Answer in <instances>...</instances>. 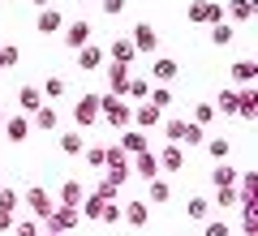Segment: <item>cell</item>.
<instances>
[{
  "label": "cell",
  "mask_w": 258,
  "mask_h": 236,
  "mask_svg": "<svg viewBox=\"0 0 258 236\" xmlns=\"http://www.w3.org/2000/svg\"><path fill=\"white\" fill-rule=\"evenodd\" d=\"M99 120H103L108 129H129V120H134V103H129L125 95L103 91V95H99Z\"/></svg>",
  "instance_id": "6da1fadb"
},
{
  "label": "cell",
  "mask_w": 258,
  "mask_h": 236,
  "mask_svg": "<svg viewBox=\"0 0 258 236\" xmlns=\"http://www.w3.org/2000/svg\"><path fill=\"white\" fill-rule=\"evenodd\" d=\"M39 223H43L47 227V232H74V227L78 223H82V210H78V206H60V202H56V206H52V215H47V219H39Z\"/></svg>",
  "instance_id": "7a4b0ae2"
},
{
  "label": "cell",
  "mask_w": 258,
  "mask_h": 236,
  "mask_svg": "<svg viewBox=\"0 0 258 236\" xmlns=\"http://www.w3.org/2000/svg\"><path fill=\"white\" fill-rule=\"evenodd\" d=\"M91 125H99V95H82V99L74 103V129H91Z\"/></svg>",
  "instance_id": "3957f363"
},
{
  "label": "cell",
  "mask_w": 258,
  "mask_h": 236,
  "mask_svg": "<svg viewBox=\"0 0 258 236\" xmlns=\"http://www.w3.org/2000/svg\"><path fill=\"white\" fill-rule=\"evenodd\" d=\"M22 202L30 206V215H35V219H47V215H52V206H56V198L43 189V185H30V189L22 193Z\"/></svg>",
  "instance_id": "277c9868"
},
{
  "label": "cell",
  "mask_w": 258,
  "mask_h": 236,
  "mask_svg": "<svg viewBox=\"0 0 258 236\" xmlns=\"http://www.w3.org/2000/svg\"><path fill=\"white\" fill-rule=\"evenodd\" d=\"M129 43L138 47V56H155V47H159V30L151 26V22H138V26H134V35H129Z\"/></svg>",
  "instance_id": "5b68a950"
},
{
  "label": "cell",
  "mask_w": 258,
  "mask_h": 236,
  "mask_svg": "<svg viewBox=\"0 0 258 236\" xmlns=\"http://www.w3.org/2000/svg\"><path fill=\"white\" fill-rule=\"evenodd\" d=\"M155 159H159V172L172 176V172H181V168H185V146L181 142H168V146H159V150H155Z\"/></svg>",
  "instance_id": "8992f818"
},
{
  "label": "cell",
  "mask_w": 258,
  "mask_h": 236,
  "mask_svg": "<svg viewBox=\"0 0 258 236\" xmlns=\"http://www.w3.org/2000/svg\"><path fill=\"white\" fill-rule=\"evenodd\" d=\"M30 129H39V133H56V129H60V112H56V103H39V108L30 112Z\"/></svg>",
  "instance_id": "52a82bcc"
},
{
  "label": "cell",
  "mask_w": 258,
  "mask_h": 236,
  "mask_svg": "<svg viewBox=\"0 0 258 236\" xmlns=\"http://www.w3.org/2000/svg\"><path fill=\"white\" fill-rule=\"evenodd\" d=\"M74 60H78V69H82V73H99L108 56H103V47H99V43H82V47L74 52Z\"/></svg>",
  "instance_id": "ba28073f"
},
{
  "label": "cell",
  "mask_w": 258,
  "mask_h": 236,
  "mask_svg": "<svg viewBox=\"0 0 258 236\" xmlns=\"http://www.w3.org/2000/svg\"><path fill=\"white\" fill-rule=\"evenodd\" d=\"M159 120H164V108H155V103L142 99L138 108H134V120H129V125H134V129H147V133H151V129H159Z\"/></svg>",
  "instance_id": "9c48e42d"
},
{
  "label": "cell",
  "mask_w": 258,
  "mask_h": 236,
  "mask_svg": "<svg viewBox=\"0 0 258 236\" xmlns=\"http://www.w3.org/2000/svg\"><path fill=\"white\" fill-rule=\"evenodd\" d=\"M220 18H224V5H215V0H194L189 5V22H198V26H211Z\"/></svg>",
  "instance_id": "30bf717a"
},
{
  "label": "cell",
  "mask_w": 258,
  "mask_h": 236,
  "mask_svg": "<svg viewBox=\"0 0 258 236\" xmlns=\"http://www.w3.org/2000/svg\"><path fill=\"white\" fill-rule=\"evenodd\" d=\"M176 73H181V64L172 60V56H159V60H151V82H159V86H172L176 82Z\"/></svg>",
  "instance_id": "8fae6325"
},
{
  "label": "cell",
  "mask_w": 258,
  "mask_h": 236,
  "mask_svg": "<svg viewBox=\"0 0 258 236\" xmlns=\"http://www.w3.org/2000/svg\"><path fill=\"white\" fill-rule=\"evenodd\" d=\"M0 129H5V137H9L13 146H22V142L30 137V116H26V112H18V116H5V125H0Z\"/></svg>",
  "instance_id": "7c38bea8"
},
{
  "label": "cell",
  "mask_w": 258,
  "mask_h": 236,
  "mask_svg": "<svg viewBox=\"0 0 258 236\" xmlns=\"http://www.w3.org/2000/svg\"><path fill=\"white\" fill-rule=\"evenodd\" d=\"M60 30H64V47H69V52H78L82 43H91V22L86 18L69 22V26H60Z\"/></svg>",
  "instance_id": "4fadbf2b"
},
{
  "label": "cell",
  "mask_w": 258,
  "mask_h": 236,
  "mask_svg": "<svg viewBox=\"0 0 258 236\" xmlns=\"http://www.w3.org/2000/svg\"><path fill=\"white\" fill-rule=\"evenodd\" d=\"M86 189H91L86 181H60V189H56V202H60V206H82Z\"/></svg>",
  "instance_id": "5bb4252c"
},
{
  "label": "cell",
  "mask_w": 258,
  "mask_h": 236,
  "mask_svg": "<svg viewBox=\"0 0 258 236\" xmlns=\"http://www.w3.org/2000/svg\"><path fill=\"white\" fill-rule=\"evenodd\" d=\"M103 56H108V60H116V64H134V60H138V47L129 43V39H112V43L103 47Z\"/></svg>",
  "instance_id": "9a60e30c"
},
{
  "label": "cell",
  "mask_w": 258,
  "mask_h": 236,
  "mask_svg": "<svg viewBox=\"0 0 258 236\" xmlns=\"http://www.w3.org/2000/svg\"><path fill=\"white\" fill-rule=\"evenodd\" d=\"M120 219H125L129 227H147V223H151V206H147V198H142V202H125V206H120Z\"/></svg>",
  "instance_id": "2e32d148"
},
{
  "label": "cell",
  "mask_w": 258,
  "mask_h": 236,
  "mask_svg": "<svg viewBox=\"0 0 258 236\" xmlns=\"http://www.w3.org/2000/svg\"><path fill=\"white\" fill-rule=\"evenodd\" d=\"M168 202H172V185L164 176H151L147 181V206H168Z\"/></svg>",
  "instance_id": "e0dca14e"
},
{
  "label": "cell",
  "mask_w": 258,
  "mask_h": 236,
  "mask_svg": "<svg viewBox=\"0 0 258 236\" xmlns=\"http://www.w3.org/2000/svg\"><path fill=\"white\" fill-rule=\"evenodd\" d=\"M224 18H228L232 26H245V22H254V0H228V5H224Z\"/></svg>",
  "instance_id": "ac0fdd59"
},
{
  "label": "cell",
  "mask_w": 258,
  "mask_h": 236,
  "mask_svg": "<svg viewBox=\"0 0 258 236\" xmlns=\"http://www.w3.org/2000/svg\"><path fill=\"white\" fill-rule=\"evenodd\" d=\"M147 146H151L147 129H134V125L120 129V150H125V154H138V150H147Z\"/></svg>",
  "instance_id": "d6986e66"
},
{
  "label": "cell",
  "mask_w": 258,
  "mask_h": 236,
  "mask_svg": "<svg viewBox=\"0 0 258 236\" xmlns=\"http://www.w3.org/2000/svg\"><path fill=\"white\" fill-rule=\"evenodd\" d=\"M254 116H258V91L241 86L237 91V120H254Z\"/></svg>",
  "instance_id": "ffe728a7"
},
{
  "label": "cell",
  "mask_w": 258,
  "mask_h": 236,
  "mask_svg": "<svg viewBox=\"0 0 258 236\" xmlns=\"http://www.w3.org/2000/svg\"><path fill=\"white\" fill-rule=\"evenodd\" d=\"M60 26H64L60 9H52V5H43V9H39V18H35V30H39V35H56Z\"/></svg>",
  "instance_id": "44dd1931"
},
{
  "label": "cell",
  "mask_w": 258,
  "mask_h": 236,
  "mask_svg": "<svg viewBox=\"0 0 258 236\" xmlns=\"http://www.w3.org/2000/svg\"><path fill=\"white\" fill-rule=\"evenodd\" d=\"M147 95H151V77H147V73H129V82H125V99L142 103Z\"/></svg>",
  "instance_id": "7402d4cb"
},
{
  "label": "cell",
  "mask_w": 258,
  "mask_h": 236,
  "mask_svg": "<svg viewBox=\"0 0 258 236\" xmlns=\"http://www.w3.org/2000/svg\"><path fill=\"white\" fill-rule=\"evenodd\" d=\"M207 30H211V43H215V47H228L232 39H237V26H232L228 18H220V22H211V26H207Z\"/></svg>",
  "instance_id": "603a6c76"
},
{
  "label": "cell",
  "mask_w": 258,
  "mask_h": 236,
  "mask_svg": "<svg viewBox=\"0 0 258 236\" xmlns=\"http://www.w3.org/2000/svg\"><path fill=\"white\" fill-rule=\"evenodd\" d=\"M232 82L237 86H254L258 82V60H237L232 64Z\"/></svg>",
  "instance_id": "cb8c5ba5"
},
{
  "label": "cell",
  "mask_w": 258,
  "mask_h": 236,
  "mask_svg": "<svg viewBox=\"0 0 258 236\" xmlns=\"http://www.w3.org/2000/svg\"><path fill=\"white\" fill-rule=\"evenodd\" d=\"M207 181H211V189H220V185H237V168H232L228 159H220V164L211 168V176H207Z\"/></svg>",
  "instance_id": "d4e9b609"
},
{
  "label": "cell",
  "mask_w": 258,
  "mask_h": 236,
  "mask_svg": "<svg viewBox=\"0 0 258 236\" xmlns=\"http://www.w3.org/2000/svg\"><path fill=\"white\" fill-rule=\"evenodd\" d=\"M82 146H86L82 129H69V133H60V154H69V159H78V154H82Z\"/></svg>",
  "instance_id": "484cf974"
},
{
  "label": "cell",
  "mask_w": 258,
  "mask_h": 236,
  "mask_svg": "<svg viewBox=\"0 0 258 236\" xmlns=\"http://www.w3.org/2000/svg\"><path fill=\"white\" fill-rule=\"evenodd\" d=\"M211 206H220V210L241 206V193H237V185H220V189H215V198H211Z\"/></svg>",
  "instance_id": "4316f807"
},
{
  "label": "cell",
  "mask_w": 258,
  "mask_h": 236,
  "mask_svg": "<svg viewBox=\"0 0 258 236\" xmlns=\"http://www.w3.org/2000/svg\"><path fill=\"white\" fill-rule=\"evenodd\" d=\"M39 103H43V91H39V86H22V91H18V108L26 112V116L39 108Z\"/></svg>",
  "instance_id": "83f0119b"
},
{
  "label": "cell",
  "mask_w": 258,
  "mask_h": 236,
  "mask_svg": "<svg viewBox=\"0 0 258 236\" xmlns=\"http://www.w3.org/2000/svg\"><path fill=\"white\" fill-rule=\"evenodd\" d=\"M185 215H189L194 223H203V219H211V198H189V202H185Z\"/></svg>",
  "instance_id": "f1b7e54d"
},
{
  "label": "cell",
  "mask_w": 258,
  "mask_h": 236,
  "mask_svg": "<svg viewBox=\"0 0 258 236\" xmlns=\"http://www.w3.org/2000/svg\"><path fill=\"white\" fill-rule=\"evenodd\" d=\"M207 154H211V159H215V164H220V159H228V154H232V142H228V137H207Z\"/></svg>",
  "instance_id": "f546056e"
},
{
  "label": "cell",
  "mask_w": 258,
  "mask_h": 236,
  "mask_svg": "<svg viewBox=\"0 0 258 236\" xmlns=\"http://www.w3.org/2000/svg\"><path fill=\"white\" fill-rule=\"evenodd\" d=\"M207 142V129L203 125H194V120H185V129H181V146H203Z\"/></svg>",
  "instance_id": "4dcf8cb0"
},
{
  "label": "cell",
  "mask_w": 258,
  "mask_h": 236,
  "mask_svg": "<svg viewBox=\"0 0 258 236\" xmlns=\"http://www.w3.org/2000/svg\"><path fill=\"white\" fill-rule=\"evenodd\" d=\"M39 91H43V99H47V103L64 99V77H43V86H39Z\"/></svg>",
  "instance_id": "1f68e13d"
},
{
  "label": "cell",
  "mask_w": 258,
  "mask_h": 236,
  "mask_svg": "<svg viewBox=\"0 0 258 236\" xmlns=\"http://www.w3.org/2000/svg\"><path fill=\"white\" fill-rule=\"evenodd\" d=\"M147 103H155V108H172V91L168 86H159V82H151V95H147Z\"/></svg>",
  "instance_id": "d6a6232c"
},
{
  "label": "cell",
  "mask_w": 258,
  "mask_h": 236,
  "mask_svg": "<svg viewBox=\"0 0 258 236\" xmlns=\"http://www.w3.org/2000/svg\"><path fill=\"white\" fill-rule=\"evenodd\" d=\"M159 129H164V137H168V142H181L185 116H164V120H159Z\"/></svg>",
  "instance_id": "836d02e7"
},
{
  "label": "cell",
  "mask_w": 258,
  "mask_h": 236,
  "mask_svg": "<svg viewBox=\"0 0 258 236\" xmlns=\"http://www.w3.org/2000/svg\"><path fill=\"white\" fill-rule=\"evenodd\" d=\"M237 210H241V232L254 236L258 232V202H254V206H237Z\"/></svg>",
  "instance_id": "e575fe53"
},
{
  "label": "cell",
  "mask_w": 258,
  "mask_h": 236,
  "mask_svg": "<svg viewBox=\"0 0 258 236\" xmlns=\"http://www.w3.org/2000/svg\"><path fill=\"white\" fill-rule=\"evenodd\" d=\"M215 116H220V112H215V103H198L189 120H194V125H203V129H207V125H215Z\"/></svg>",
  "instance_id": "d590c367"
},
{
  "label": "cell",
  "mask_w": 258,
  "mask_h": 236,
  "mask_svg": "<svg viewBox=\"0 0 258 236\" xmlns=\"http://www.w3.org/2000/svg\"><path fill=\"white\" fill-rule=\"evenodd\" d=\"M215 112H224V116H237V91H220V95H215Z\"/></svg>",
  "instance_id": "8d00e7d4"
},
{
  "label": "cell",
  "mask_w": 258,
  "mask_h": 236,
  "mask_svg": "<svg viewBox=\"0 0 258 236\" xmlns=\"http://www.w3.org/2000/svg\"><path fill=\"white\" fill-rule=\"evenodd\" d=\"M9 232H13V236H39L43 227H39V219L30 215V219H13V227H9Z\"/></svg>",
  "instance_id": "74e56055"
},
{
  "label": "cell",
  "mask_w": 258,
  "mask_h": 236,
  "mask_svg": "<svg viewBox=\"0 0 258 236\" xmlns=\"http://www.w3.org/2000/svg\"><path fill=\"white\" fill-rule=\"evenodd\" d=\"M203 236H232L228 219H203Z\"/></svg>",
  "instance_id": "f35d334b"
},
{
  "label": "cell",
  "mask_w": 258,
  "mask_h": 236,
  "mask_svg": "<svg viewBox=\"0 0 258 236\" xmlns=\"http://www.w3.org/2000/svg\"><path fill=\"white\" fill-rule=\"evenodd\" d=\"M82 154H86V168L103 172V146H82Z\"/></svg>",
  "instance_id": "ab89813d"
},
{
  "label": "cell",
  "mask_w": 258,
  "mask_h": 236,
  "mask_svg": "<svg viewBox=\"0 0 258 236\" xmlns=\"http://www.w3.org/2000/svg\"><path fill=\"white\" fill-rule=\"evenodd\" d=\"M18 206H22V193L18 189H0V210H9V215H13Z\"/></svg>",
  "instance_id": "60d3db41"
},
{
  "label": "cell",
  "mask_w": 258,
  "mask_h": 236,
  "mask_svg": "<svg viewBox=\"0 0 258 236\" xmlns=\"http://www.w3.org/2000/svg\"><path fill=\"white\" fill-rule=\"evenodd\" d=\"M95 223H120V206L103 202V210H99V219H95Z\"/></svg>",
  "instance_id": "b9f144b4"
},
{
  "label": "cell",
  "mask_w": 258,
  "mask_h": 236,
  "mask_svg": "<svg viewBox=\"0 0 258 236\" xmlns=\"http://www.w3.org/2000/svg\"><path fill=\"white\" fill-rule=\"evenodd\" d=\"M9 64H18V47H13V43H0V69H9Z\"/></svg>",
  "instance_id": "7bdbcfd3"
},
{
  "label": "cell",
  "mask_w": 258,
  "mask_h": 236,
  "mask_svg": "<svg viewBox=\"0 0 258 236\" xmlns=\"http://www.w3.org/2000/svg\"><path fill=\"white\" fill-rule=\"evenodd\" d=\"M99 5H103V13H108V18H116V13L125 9V0H99Z\"/></svg>",
  "instance_id": "ee69618b"
},
{
  "label": "cell",
  "mask_w": 258,
  "mask_h": 236,
  "mask_svg": "<svg viewBox=\"0 0 258 236\" xmlns=\"http://www.w3.org/2000/svg\"><path fill=\"white\" fill-rule=\"evenodd\" d=\"M13 219H18V215H9V210H0V232H9V227H13Z\"/></svg>",
  "instance_id": "f6af8a7d"
},
{
  "label": "cell",
  "mask_w": 258,
  "mask_h": 236,
  "mask_svg": "<svg viewBox=\"0 0 258 236\" xmlns=\"http://www.w3.org/2000/svg\"><path fill=\"white\" fill-rule=\"evenodd\" d=\"M30 5H35V9H43V5H52V0H30Z\"/></svg>",
  "instance_id": "bcb514c9"
},
{
  "label": "cell",
  "mask_w": 258,
  "mask_h": 236,
  "mask_svg": "<svg viewBox=\"0 0 258 236\" xmlns=\"http://www.w3.org/2000/svg\"><path fill=\"white\" fill-rule=\"evenodd\" d=\"M39 236H60V232H47V227H43V232H39Z\"/></svg>",
  "instance_id": "7dc6e473"
},
{
  "label": "cell",
  "mask_w": 258,
  "mask_h": 236,
  "mask_svg": "<svg viewBox=\"0 0 258 236\" xmlns=\"http://www.w3.org/2000/svg\"><path fill=\"white\" fill-rule=\"evenodd\" d=\"M5 116H9V112H5V108H0V125H5Z\"/></svg>",
  "instance_id": "c3c4849f"
}]
</instances>
